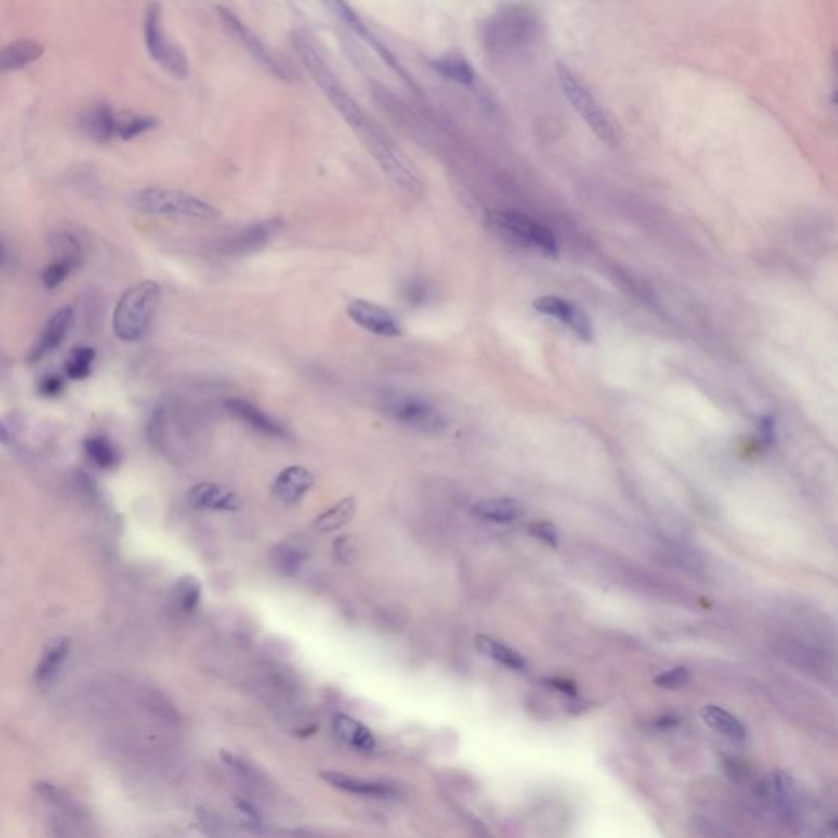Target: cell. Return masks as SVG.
<instances>
[{
    "mask_svg": "<svg viewBox=\"0 0 838 838\" xmlns=\"http://www.w3.org/2000/svg\"><path fill=\"white\" fill-rule=\"evenodd\" d=\"M280 226L282 223L279 220H269L246 228L231 239L228 251L235 254L253 253L267 244V241H271L272 236L280 230Z\"/></svg>",
    "mask_w": 838,
    "mask_h": 838,
    "instance_id": "d6986e66",
    "label": "cell"
},
{
    "mask_svg": "<svg viewBox=\"0 0 838 838\" xmlns=\"http://www.w3.org/2000/svg\"><path fill=\"white\" fill-rule=\"evenodd\" d=\"M293 50L307 68L316 86L320 87L326 99L331 102L334 109L338 110L344 122L356 133L357 138L369 149L372 158L379 163L385 176L400 187L403 192L410 195H419L423 192V182L419 179L415 167L411 166L401 149L393 143L392 138L382 130L379 123L365 113L361 105L352 99V95L344 89L339 82L338 76L329 68L325 56L321 55L320 48L310 33L305 30H295L292 33Z\"/></svg>",
    "mask_w": 838,
    "mask_h": 838,
    "instance_id": "6da1fadb",
    "label": "cell"
},
{
    "mask_svg": "<svg viewBox=\"0 0 838 838\" xmlns=\"http://www.w3.org/2000/svg\"><path fill=\"white\" fill-rule=\"evenodd\" d=\"M5 261V248L2 241H0V264H4Z\"/></svg>",
    "mask_w": 838,
    "mask_h": 838,
    "instance_id": "f6af8a7d",
    "label": "cell"
},
{
    "mask_svg": "<svg viewBox=\"0 0 838 838\" xmlns=\"http://www.w3.org/2000/svg\"><path fill=\"white\" fill-rule=\"evenodd\" d=\"M326 10H328L329 14L336 17V19L341 20V22L346 25L347 28H351L352 32L359 35L362 40L367 41L375 51H377V55L387 63V66L395 71L398 76L403 77V81L408 82L410 86H413V82H411L410 76L406 73L405 69L401 68V64L398 63L397 58L390 53V51L385 48V46L380 43L377 38L369 32V28L365 27V23L362 22L361 17L354 12L351 5L347 0H318Z\"/></svg>",
    "mask_w": 838,
    "mask_h": 838,
    "instance_id": "30bf717a",
    "label": "cell"
},
{
    "mask_svg": "<svg viewBox=\"0 0 838 838\" xmlns=\"http://www.w3.org/2000/svg\"><path fill=\"white\" fill-rule=\"evenodd\" d=\"M84 449H86L87 456L91 457L100 469H113L120 460L118 451L113 447L112 442L107 438H102V436L86 439Z\"/></svg>",
    "mask_w": 838,
    "mask_h": 838,
    "instance_id": "83f0119b",
    "label": "cell"
},
{
    "mask_svg": "<svg viewBox=\"0 0 838 838\" xmlns=\"http://www.w3.org/2000/svg\"><path fill=\"white\" fill-rule=\"evenodd\" d=\"M334 552L343 564H352L357 559L356 541L352 539V536L341 537L334 544Z\"/></svg>",
    "mask_w": 838,
    "mask_h": 838,
    "instance_id": "8d00e7d4",
    "label": "cell"
},
{
    "mask_svg": "<svg viewBox=\"0 0 838 838\" xmlns=\"http://www.w3.org/2000/svg\"><path fill=\"white\" fill-rule=\"evenodd\" d=\"M701 717L712 730H716L717 734L724 735L726 739L732 740V742H744L747 739V730H745L744 724L737 717L732 716L730 712H727L726 709L709 704V706H704L701 709Z\"/></svg>",
    "mask_w": 838,
    "mask_h": 838,
    "instance_id": "7402d4cb",
    "label": "cell"
},
{
    "mask_svg": "<svg viewBox=\"0 0 838 838\" xmlns=\"http://www.w3.org/2000/svg\"><path fill=\"white\" fill-rule=\"evenodd\" d=\"M69 650H71V640L66 637H58V639L51 640L50 644L46 645L43 650V657L37 668V678L41 683L50 681L55 678L59 667L63 665L64 660L68 657Z\"/></svg>",
    "mask_w": 838,
    "mask_h": 838,
    "instance_id": "cb8c5ba5",
    "label": "cell"
},
{
    "mask_svg": "<svg viewBox=\"0 0 838 838\" xmlns=\"http://www.w3.org/2000/svg\"><path fill=\"white\" fill-rule=\"evenodd\" d=\"M95 351L92 347H76L66 362V374L69 379L84 380L91 375Z\"/></svg>",
    "mask_w": 838,
    "mask_h": 838,
    "instance_id": "f1b7e54d",
    "label": "cell"
},
{
    "mask_svg": "<svg viewBox=\"0 0 838 838\" xmlns=\"http://www.w3.org/2000/svg\"><path fill=\"white\" fill-rule=\"evenodd\" d=\"M156 127V120L141 115H118L117 136L122 140H133L136 136L143 135L146 131Z\"/></svg>",
    "mask_w": 838,
    "mask_h": 838,
    "instance_id": "4dcf8cb0",
    "label": "cell"
},
{
    "mask_svg": "<svg viewBox=\"0 0 838 838\" xmlns=\"http://www.w3.org/2000/svg\"><path fill=\"white\" fill-rule=\"evenodd\" d=\"M164 434V411L163 410H156L154 411L153 418L149 421L148 424V438L149 441L156 444V442L161 441L163 439Z\"/></svg>",
    "mask_w": 838,
    "mask_h": 838,
    "instance_id": "60d3db41",
    "label": "cell"
},
{
    "mask_svg": "<svg viewBox=\"0 0 838 838\" xmlns=\"http://www.w3.org/2000/svg\"><path fill=\"white\" fill-rule=\"evenodd\" d=\"M385 413L393 421L419 433L438 434L446 428L441 411L424 398L406 393H395L385 400Z\"/></svg>",
    "mask_w": 838,
    "mask_h": 838,
    "instance_id": "ba28073f",
    "label": "cell"
},
{
    "mask_svg": "<svg viewBox=\"0 0 838 838\" xmlns=\"http://www.w3.org/2000/svg\"><path fill=\"white\" fill-rule=\"evenodd\" d=\"M542 23L526 4H503L480 25V41L488 55L510 58L528 51L541 38Z\"/></svg>",
    "mask_w": 838,
    "mask_h": 838,
    "instance_id": "7a4b0ae2",
    "label": "cell"
},
{
    "mask_svg": "<svg viewBox=\"0 0 838 838\" xmlns=\"http://www.w3.org/2000/svg\"><path fill=\"white\" fill-rule=\"evenodd\" d=\"M321 778L333 788L341 789L346 793L359 794V796L392 798L398 793L395 784L387 783V781L365 780V778L344 775L339 771H321Z\"/></svg>",
    "mask_w": 838,
    "mask_h": 838,
    "instance_id": "4fadbf2b",
    "label": "cell"
},
{
    "mask_svg": "<svg viewBox=\"0 0 838 838\" xmlns=\"http://www.w3.org/2000/svg\"><path fill=\"white\" fill-rule=\"evenodd\" d=\"M41 55L43 46L38 45L37 41H14L0 50V73L27 68L28 64L35 63Z\"/></svg>",
    "mask_w": 838,
    "mask_h": 838,
    "instance_id": "ffe728a7",
    "label": "cell"
},
{
    "mask_svg": "<svg viewBox=\"0 0 838 838\" xmlns=\"http://www.w3.org/2000/svg\"><path fill=\"white\" fill-rule=\"evenodd\" d=\"M570 303L565 302L559 297H542L534 302V307L537 311H541L544 315L554 316L562 320Z\"/></svg>",
    "mask_w": 838,
    "mask_h": 838,
    "instance_id": "d590c367",
    "label": "cell"
},
{
    "mask_svg": "<svg viewBox=\"0 0 838 838\" xmlns=\"http://www.w3.org/2000/svg\"><path fill=\"white\" fill-rule=\"evenodd\" d=\"M74 313L71 308H61L56 311L55 315L51 316L48 321L45 331L41 334L40 341L35 344L32 352H30V362L40 361L41 357L46 356L48 352L55 351L59 344L63 343L66 338L69 328L73 325Z\"/></svg>",
    "mask_w": 838,
    "mask_h": 838,
    "instance_id": "2e32d148",
    "label": "cell"
},
{
    "mask_svg": "<svg viewBox=\"0 0 838 838\" xmlns=\"http://www.w3.org/2000/svg\"><path fill=\"white\" fill-rule=\"evenodd\" d=\"M9 438V431H7L4 424L0 423V442H9Z\"/></svg>",
    "mask_w": 838,
    "mask_h": 838,
    "instance_id": "ee69618b",
    "label": "cell"
},
{
    "mask_svg": "<svg viewBox=\"0 0 838 838\" xmlns=\"http://www.w3.org/2000/svg\"><path fill=\"white\" fill-rule=\"evenodd\" d=\"M131 207L146 215H176V217L195 218V220H215L220 217V210L195 195L185 194L182 190L143 189L131 197Z\"/></svg>",
    "mask_w": 838,
    "mask_h": 838,
    "instance_id": "277c9868",
    "label": "cell"
},
{
    "mask_svg": "<svg viewBox=\"0 0 838 838\" xmlns=\"http://www.w3.org/2000/svg\"><path fill=\"white\" fill-rule=\"evenodd\" d=\"M472 511L483 521L505 524L521 518L524 514V506L513 498H492V500L478 501Z\"/></svg>",
    "mask_w": 838,
    "mask_h": 838,
    "instance_id": "44dd1931",
    "label": "cell"
},
{
    "mask_svg": "<svg viewBox=\"0 0 838 838\" xmlns=\"http://www.w3.org/2000/svg\"><path fill=\"white\" fill-rule=\"evenodd\" d=\"M145 41L149 55L164 71L176 79L189 76V59L184 50L167 37L163 25V12L158 4L149 5L146 12Z\"/></svg>",
    "mask_w": 838,
    "mask_h": 838,
    "instance_id": "52a82bcc",
    "label": "cell"
},
{
    "mask_svg": "<svg viewBox=\"0 0 838 838\" xmlns=\"http://www.w3.org/2000/svg\"><path fill=\"white\" fill-rule=\"evenodd\" d=\"M334 730L338 734L339 739L344 740L346 744L352 747L359 748V750H374L377 745L374 734L370 729L361 724V722L352 719L346 714H336L333 721Z\"/></svg>",
    "mask_w": 838,
    "mask_h": 838,
    "instance_id": "603a6c76",
    "label": "cell"
},
{
    "mask_svg": "<svg viewBox=\"0 0 838 838\" xmlns=\"http://www.w3.org/2000/svg\"><path fill=\"white\" fill-rule=\"evenodd\" d=\"M71 271H73V267L69 266L68 262L56 259L43 272V284H45L46 289H55L58 285L63 284L64 279L71 274Z\"/></svg>",
    "mask_w": 838,
    "mask_h": 838,
    "instance_id": "e575fe53",
    "label": "cell"
},
{
    "mask_svg": "<svg viewBox=\"0 0 838 838\" xmlns=\"http://www.w3.org/2000/svg\"><path fill=\"white\" fill-rule=\"evenodd\" d=\"M560 321L567 323L573 329V333L577 334L578 338L585 341V343H590L591 339H593V326H591L590 318L585 315V311L580 310L578 307H573L572 303L568 305L564 318Z\"/></svg>",
    "mask_w": 838,
    "mask_h": 838,
    "instance_id": "1f68e13d",
    "label": "cell"
},
{
    "mask_svg": "<svg viewBox=\"0 0 838 838\" xmlns=\"http://www.w3.org/2000/svg\"><path fill=\"white\" fill-rule=\"evenodd\" d=\"M189 505L195 510L233 511L239 506L238 495L218 483H199L190 488Z\"/></svg>",
    "mask_w": 838,
    "mask_h": 838,
    "instance_id": "5bb4252c",
    "label": "cell"
},
{
    "mask_svg": "<svg viewBox=\"0 0 838 838\" xmlns=\"http://www.w3.org/2000/svg\"><path fill=\"white\" fill-rule=\"evenodd\" d=\"M488 225L506 238L536 249L544 256L557 254V241L546 226L526 217L523 213L492 210L487 213Z\"/></svg>",
    "mask_w": 838,
    "mask_h": 838,
    "instance_id": "8992f818",
    "label": "cell"
},
{
    "mask_svg": "<svg viewBox=\"0 0 838 838\" xmlns=\"http://www.w3.org/2000/svg\"><path fill=\"white\" fill-rule=\"evenodd\" d=\"M431 68L446 81L454 82L459 86L475 89L477 74H475L469 59L460 53H446L431 61Z\"/></svg>",
    "mask_w": 838,
    "mask_h": 838,
    "instance_id": "e0dca14e",
    "label": "cell"
},
{
    "mask_svg": "<svg viewBox=\"0 0 838 838\" xmlns=\"http://www.w3.org/2000/svg\"><path fill=\"white\" fill-rule=\"evenodd\" d=\"M82 128L92 140L107 143L113 136H117L118 115L109 105H95L82 117Z\"/></svg>",
    "mask_w": 838,
    "mask_h": 838,
    "instance_id": "ac0fdd59",
    "label": "cell"
},
{
    "mask_svg": "<svg viewBox=\"0 0 838 838\" xmlns=\"http://www.w3.org/2000/svg\"><path fill=\"white\" fill-rule=\"evenodd\" d=\"M690 681V672H688V668L685 667H675L672 670H668V672L660 673V675L655 676L654 683L660 688H668V690H676V688H681V686H685L686 683Z\"/></svg>",
    "mask_w": 838,
    "mask_h": 838,
    "instance_id": "836d02e7",
    "label": "cell"
},
{
    "mask_svg": "<svg viewBox=\"0 0 838 838\" xmlns=\"http://www.w3.org/2000/svg\"><path fill=\"white\" fill-rule=\"evenodd\" d=\"M53 246L56 248V253H58L56 259L59 261L68 262L73 269L81 264V246L76 239L69 235H56L53 238Z\"/></svg>",
    "mask_w": 838,
    "mask_h": 838,
    "instance_id": "d6a6232c",
    "label": "cell"
},
{
    "mask_svg": "<svg viewBox=\"0 0 838 838\" xmlns=\"http://www.w3.org/2000/svg\"><path fill=\"white\" fill-rule=\"evenodd\" d=\"M279 562L284 568L285 572H295L297 570L298 564L302 562V557L298 554L297 550L290 549V547L282 546L279 552Z\"/></svg>",
    "mask_w": 838,
    "mask_h": 838,
    "instance_id": "ab89813d",
    "label": "cell"
},
{
    "mask_svg": "<svg viewBox=\"0 0 838 838\" xmlns=\"http://www.w3.org/2000/svg\"><path fill=\"white\" fill-rule=\"evenodd\" d=\"M552 685H554L555 688H559L560 691H564V693L568 694V696H577V690H575V686H573L572 681L552 680Z\"/></svg>",
    "mask_w": 838,
    "mask_h": 838,
    "instance_id": "b9f144b4",
    "label": "cell"
},
{
    "mask_svg": "<svg viewBox=\"0 0 838 838\" xmlns=\"http://www.w3.org/2000/svg\"><path fill=\"white\" fill-rule=\"evenodd\" d=\"M217 14L221 25H223V30L230 37L235 38L239 45L244 46L249 55L253 56L257 63L266 69L267 73H271L280 81H292V73H290L289 68L284 63H280L279 58L272 55L271 50H267L266 45L231 10L225 9V7H217Z\"/></svg>",
    "mask_w": 838,
    "mask_h": 838,
    "instance_id": "9c48e42d",
    "label": "cell"
},
{
    "mask_svg": "<svg viewBox=\"0 0 838 838\" xmlns=\"http://www.w3.org/2000/svg\"><path fill=\"white\" fill-rule=\"evenodd\" d=\"M760 428H762L763 441L771 442V439H773V419H763L762 426H760Z\"/></svg>",
    "mask_w": 838,
    "mask_h": 838,
    "instance_id": "7bdbcfd3",
    "label": "cell"
},
{
    "mask_svg": "<svg viewBox=\"0 0 838 838\" xmlns=\"http://www.w3.org/2000/svg\"><path fill=\"white\" fill-rule=\"evenodd\" d=\"M161 287L154 280H143L123 293L113 313V329L118 338L135 343L148 334L158 310Z\"/></svg>",
    "mask_w": 838,
    "mask_h": 838,
    "instance_id": "3957f363",
    "label": "cell"
},
{
    "mask_svg": "<svg viewBox=\"0 0 838 838\" xmlns=\"http://www.w3.org/2000/svg\"><path fill=\"white\" fill-rule=\"evenodd\" d=\"M200 596H202V585H200L197 578L192 575H185L179 580L176 586L177 603L184 611L190 613L194 611L200 603Z\"/></svg>",
    "mask_w": 838,
    "mask_h": 838,
    "instance_id": "f546056e",
    "label": "cell"
},
{
    "mask_svg": "<svg viewBox=\"0 0 838 838\" xmlns=\"http://www.w3.org/2000/svg\"><path fill=\"white\" fill-rule=\"evenodd\" d=\"M555 73L559 79L560 87L572 105L573 110L582 117L583 122L591 128L601 141L614 146L618 143V133L614 130L613 123L608 115L601 109L600 102L595 95L588 91V87L573 74L572 69L565 63H555Z\"/></svg>",
    "mask_w": 838,
    "mask_h": 838,
    "instance_id": "5b68a950",
    "label": "cell"
},
{
    "mask_svg": "<svg viewBox=\"0 0 838 838\" xmlns=\"http://www.w3.org/2000/svg\"><path fill=\"white\" fill-rule=\"evenodd\" d=\"M475 644H477L478 650L482 654L493 658L495 662L501 663V665H505V667L511 668V670L521 672V670L526 668V660L516 650L511 649L508 645L501 644L498 640L490 639L487 636H478L475 639Z\"/></svg>",
    "mask_w": 838,
    "mask_h": 838,
    "instance_id": "d4e9b609",
    "label": "cell"
},
{
    "mask_svg": "<svg viewBox=\"0 0 838 838\" xmlns=\"http://www.w3.org/2000/svg\"><path fill=\"white\" fill-rule=\"evenodd\" d=\"M225 408L241 423L248 424L249 428L262 436L275 439L287 438L284 426L251 401L244 398H228L225 400Z\"/></svg>",
    "mask_w": 838,
    "mask_h": 838,
    "instance_id": "7c38bea8",
    "label": "cell"
},
{
    "mask_svg": "<svg viewBox=\"0 0 838 838\" xmlns=\"http://www.w3.org/2000/svg\"><path fill=\"white\" fill-rule=\"evenodd\" d=\"M347 315L357 326L383 338H398L403 333L397 318L375 303L356 300L347 307Z\"/></svg>",
    "mask_w": 838,
    "mask_h": 838,
    "instance_id": "8fae6325",
    "label": "cell"
},
{
    "mask_svg": "<svg viewBox=\"0 0 838 838\" xmlns=\"http://www.w3.org/2000/svg\"><path fill=\"white\" fill-rule=\"evenodd\" d=\"M357 503L352 496L344 498L339 501L338 505L333 506L331 510L320 514L315 521V529L320 532H333L336 529L343 528L354 516H356Z\"/></svg>",
    "mask_w": 838,
    "mask_h": 838,
    "instance_id": "484cf974",
    "label": "cell"
},
{
    "mask_svg": "<svg viewBox=\"0 0 838 838\" xmlns=\"http://www.w3.org/2000/svg\"><path fill=\"white\" fill-rule=\"evenodd\" d=\"M531 534L546 542L549 546L557 547V544H559V532L555 529L554 524L534 523L531 526Z\"/></svg>",
    "mask_w": 838,
    "mask_h": 838,
    "instance_id": "74e56055",
    "label": "cell"
},
{
    "mask_svg": "<svg viewBox=\"0 0 838 838\" xmlns=\"http://www.w3.org/2000/svg\"><path fill=\"white\" fill-rule=\"evenodd\" d=\"M38 390H40V393L41 395H43V397H58L59 393L63 392L64 390L63 379H61V377H58V375H48V377H45V379L41 380L40 385H38Z\"/></svg>",
    "mask_w": 838,
    "mask_h": 838,
    "instance_id": "f35d334b",
    "label": "cell"
},
{
    "mask_svg": "<svg viewBox=\"0 0 838 838\" xmlns=\"http://www.w3.org/2000/svg\"><path fill=\"white\" fill-rule=\"evenodd\" d=\"M315 485V475L302 465H292L282 470L274 482V493L279 500L295 505Z\"/></svg>",
    "mask_w": 838,
    "mask_h": 838,
    "instance_id": "9a60e30c",
    "label": "cell"
},
{
    "mask_svg": "<svg viewBox=\"0 0 838 838\" xmlns=\"http://www.w3.org/2000/svg\"><path fill=\"white\" fill-rule=\"evenodd\" d=\"M771 794H773L776 806L786 819L798 817V796H796L794 783L789 776L781 775V773L775 775V778L771 781Z\"/></svg>",
    "mask_w": 838,
    "mask_h": 838,
    "instance_id": "4316f807",
    "label": "cell"
}]
</instances>
